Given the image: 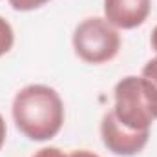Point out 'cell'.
Masks as SVG:
<instances>
[{"instance_id":"12","label":"cell","mask_w":157,"mask_h":157,"mask_svg":"<svg viewBox=\"0 0 157 157\" xmlns=\"http://www.w3.org/2000/svg\"><path fill=\"white\" fill-rule=\"evenodd\" d=\"M150 44H152V49L157 53V26L154 28V31H152V37H150Z\"/></svg>"},{"instance_id":"6","label":"cell","mask_w":157,"mask_h":157,"mask_svg":"<svg viewBox=\"0 0 157 157\" xmlns=\"http://www.w3.org/2000/svg\"><path fill=\"white\" fill-rule=\"evenodd\" d=\"M15 46V31L11 28V24L0 17V57H4L6 53H9Z\"/></svg>"},{"instance_id":"9","label":"cell","mask_w":157,"mask_h":157,"mask_svg":"<svg viewBox=\"0 0 157 157\" xmlns=\"http://www.w3.org/2000/svg\"><path fill=\"white\" fill-rule=\"evenodd\" d=\"M31 157H70V154L62 152V150L57 148V146H44V148L37 150Z\"/></svg>"},{"instance_id":"10","label":"cell","mask_w":157,"mask_h":157,"mask_svg":"<svg viewBox=\"0 0 157 157\" xmlns=\"http://www.w3.org/2000/svg\"><path fill=\"white\" fill-rule=\"evenodd\" d=\"M6 137H7V126H6V121L0 113V150H2V146L6 143Z\"/></svg>"},{"instance_id":"7","label":"cell","mask_w":157,"mask_h":157,"mask_svg":"<svg viewBox=\"0 0 157 157\" xmlns=\"http://www.w3.org/2000/svg\"><path fill=\"white\" fill-rule=\"evenodd\" d=\"M9 6L15 9V11H20V13H26V11H35L42 6H46L49 0H7Z\"/></svg>"},{"instance_id":"4","label":"cell","mask_w":157,"mask_h":157,"mask_svg":"<svg viewBox=\"0 0 157 157\" xmlns=\"http://www.w3.org/2000/svg\"><path fill=\"white\" fill-rule=\"evenodd\" d=\"M101 139L108 152H112L113 155L132 157L144 150L150 141V132H137L122 126L110 110L101 121Z\"/></svg>"},{"instance_id":"3","label":"cell","mask_w":157,"mask_h":157,"mask_svg":"<svg viewBox=\"0 0 157 157\" xmlns=\"http://www.w3.org/2000/svg\"><path fill=\"white\" fill-rule=\"evenodd\" d=\"M73 51L86 64H104L117 57L121 33L104 17H90L78 22L73 37Z\"/></svg>"},{"instance_id":"8","label":"cell","mask_w":157,"mask_h":157,"mask_svg":"<svg viewBox=\"0 0 157 157\" xmlns=\"http://www.w3.org/2000/svg\"><path fill=\"white\" fill-rule=\"evenodd\" d=\"M141 75L148 78V80L154 84V88L157 90V53H155V57H154V59H150V60L144 64V68H143Z\"/></svg>"},{"instance_id":"5","label":"cell","mask_w":157,"mask_h":157,"mask_svg":"<svg viewBox=\"0 0 157 157\" xmlns=\"http://www.w3.org/2000/svg\"><path fill=\"white\" fill-rule=\"evenodd\" d=\"M104 18L117 29H135L146 22L152 0H104Z\"/></svg>"},{"instance_id":"11","label":"cell","mask_w":157,"mask_h":157,"mask_svg":"<svg viewBox=\"0 0 157 157\" xmlns=\"http://www.w3.org/2000/svg\"><path fill=\"white\" fill-rule=\"evenodd\" d=\"M70 157H101V155H97L90 150H73V152H70Z\"/></svg>"},{"instance_id":"1","label":"cell","mask_w":157,"mask_h":157,"mask_svg":"<svg viewBox=\"0 0 157 157\" xmlns=\"http://www.w3.org/2000/svg\"><path fill=\"white\" fill-rule=\"evenodd\" d=\"M11 115L24 137L42 143L59 135L66 112L57 90L46 84H28L15 93Z\"/></svg>"},{"instance_id":"2","label":"cell","mask_w":157,"mask_h":157,"mask_svg":"<svg viewBox=\"0 0 157 157\" xmlns=\"http://www.w3.org/2000/svg\"><path fill=\"white\" fill-rule=\"evenodd\" d=\"M112 112L122 126L137 132H150L157 121V90L143 75L121 78L113 90Z\"/></svg>"}]
</instances>
